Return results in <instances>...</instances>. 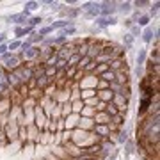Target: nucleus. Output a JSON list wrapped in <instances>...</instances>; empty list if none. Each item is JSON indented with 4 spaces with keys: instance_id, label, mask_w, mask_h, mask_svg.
<instances>
[{
    "instance_id": "obj_1",
    "label": "nucleus",
    "mask_w": 160,
    "mask_h": 160,
    "mask_svg": "<svg viewBox=\"0 0 160 160\" xmlns=\"http://www.w3.org/2000/svg\"><path fill=\"white\" fill-rule=\"evenodd\" d=\"M23 66V61L20 57V53H11V52H7L6 55H2L0 57V68L4 69V71H14L16 68Z\"/></svg>"
},
{
    "instance_id": "obj_2",
    "label": "nucleus",
    "mask_w": 160,
    "mask_h": 160,
    "mask_svg": "<svg viewBox=\"0 0 160 160\" xmlns=\"http://www.w3.org/2000/svg\"><path fill=\"white\" fill-rule=\"evenodd\" d=\"M116 11H118V2L116 0H103L100 2V16H116Z\"/></svg>"
},
{
    "instance_id": "obj_3",
    "label": "nucleus",
    "mask_w": 160,
    "mask_h": 160,
    "mask_svg": "<svg viewBox=\"0 0 160 160\" xmlns=\"http://www.w3.org/2000/svg\"><path fill=\"white\" fill-rule=\"evenodd\" d=\"M2 132H4V137H6V141L12 142V141H18V132H20V126H18L14 121H9V123L2 128Z\"/></svg>"
},
{
    "instance_id": "obj_4",
    "label": "nucleus",
    "mask_w": 160,
    "mask_h": 160,
    "mask_svg": "<svg viewBox=\"0 0 160 160\" xmlns=\"http://www.w3.org/2000/svg\"><path fill=\"white\" fill-rule=\"evenodd\" d=\"M123 151H125V153H123V157H125V160H128L132 157V155H139V146H137V141H135V139L133 137H130L128 139V141H126L125 144H123Z\"/></svg>"
},
{
    "instance_id": "obj_5",
    "label": "nucleus",
    "mask_w": 160,
    "mask_h": 160,
    "mask_svg": "<svg viewBox=\"0 0 160 160\" xmlns=\"http://www.w3.org/2000/svg\"><path fill=\"white\" fill-rule=\"evenodd\" d=\"M133 11V6H132V2H118V11H116V16L123 20V18H128Z\"/></svg>"
},
{
    "instance_id": "obj_6",
    "label": "nucleus",
    "mask_w": 160,
    "mask_h": 160,
    "mask_svg": "<svg viewBox=\"0 0 160 160\" xmlns=\"http://www.w3.org/2000/svg\"><path fill=\"white\" fill-rule=\"evenodd\" d=\"M96 84H98V77L94 75H84V78L78 82V89H94L96 91Z\"/></svg>"
},
{
    "instance_id": "obj_7",
    "label": "nucleus",
    "mask_w": 160,
    "mask_h": 160,
    "mask_svg": "<svg viewBox=\"0 0 160 160\" xmlns=\"http://www.w3.org/2000/svg\"><path fill=\"white\" fill-rule=\"evenodd\" d=\"M27 128V142L32 144H39V137H41V130L36 125H29L25 126Z\"/></svg>"
},
{
    "instance_id": "obj_8",
    "label": "nucleus",
    "mask_w": 160,
    "mask_h": 160,
    "mask_svg": "<svg viewBox=\"0 0 160 160\" xmlns=\"http://www.w3.org/2000/svg\"><path fill=\"white\" fill-rule=\"evenodd\" d=\"M100 52H102V41H89V46H87V55H86V57H89L91 61H94V59L100 55Z\"/></svg>"
},
{
    "instance_id": "obj_9",
    "label": "nucleus",
    "mask_w": 160,
    "mask_h": 160,
    "mask_svg": "<svg viewBox=\"0 0 160 160\" xmlns=\"http://www.w3.org/2000/svg\"><path fill=\"white\" fill-rule=\"evenodd\" d=\"M116 84H119V86H125V84H130V69L123 68L119 69V71H116V80H114Z\"/></svg>"
},
{
    "instance_id": "obj_10",
    "label": "nucleus",
    "mask_w": 160,
    "mask_h": 160,
    "mask_svg": "<svg viewBox=\"0 0 160 160\" xmlns=\"http://www.w3.org/2000/svg\"><path fill=\"white\" fill-rule=\"evenodd\" d=\"M78 121H80V116L78 114H71L68 116V118H64V130H75L77 126H78Z\"/></svg>"
},
{
    "instance_id": "obj_11",
    "label": "nucleus",
    "mask_w": 160,
    "mask_h": 160,
    "mask_svg": "<svg viewBox=\"0 0 160 160\" xmlns=\"http://www.w3.org/2000/svg\"><path fill=\"white\" fill-rule=\"evenodd\" d=\"M139 39L142 41L146 46L153 45V29H151V25H148V27H144L142 30H141V38Z\"/></svg>"
},
{
    "instance_id": "obj_12",
    "label": "nucleus",
    "mask_w": 160,
    "mask_h": 160,
    "mask_svg": "<svg viewBox=\"0 0 160 160\" xmlns=\"http://www.w3.org/2000/svg\"><path fill=\"white\" fill-rule=\"evenodd\" d=\"M146 61H148V48H146V46H142V48H139V50L135 52V66L144 68Z\"/></svg>"
},
{
    "instance_id": "obj_13",
    "label": "nucleus",
    "mask_w": 160,
    "mask_h": 160,
    "mask_svg": "<svg viewBox=\"0 0 160 160\" xmlns=\"http://www.w3.org/2000/svg\"><path fill=\"white\" fill-rule=\"evenodd\" d=\"M92 133L96 135L100 141L102 139H107L110 137V132H109V125H94V128H92Z\"/></svg>"
},
{
    "instance_id": "obj_14",
    "label": "nucleus",
    "mask_w": 160,
    "mask_h": 160,
    "mask_svg": "<svg viewBox=\"0 0 160 160\" xmlns=\"http://www.w3.org/2000/svg\"><path fill=\"white\" fill-rule=\"evenodd\" d=\"M126 66V59H125V55H121V57H116V59H112L109 62V69L110 71H119V69H123Z\"/></svg>"
},
{
    "instance_id": "obj_15",
    "label": "nucleus",
    "mask_w": 160,
    "mask_h": 160,
    "mask_svg": "<svg viewBox=\"0 0 160 160\" xmlns=\"http://www.w3.org/2000/svg\"><path fill=\"white\" fill-rule=\"evenodd\" d=\"M98 16H100V2H94V0H92V7L87 12H84L82 18H84V20H94V18H98Z\"/></svg>"
},
{
    "instance_id": "obj_16",
    "label": "nucleus",
    "mask_w": 160,
    "mask_h": 160,
    "mask_svg": "<svg viewBox=\"0 0 160 160\" xmlns=\"http://www.w3.org/2000/svg\"><path fill=\"white\" fill-rule=\"evenodd\" d=\"M158 11H160V2L155 0V2H151V6H149V9L146 11V14L151 18V22H155V20H158Z\"/></svg>"
},
{
    "instance_id": "obj_17",
    "label": "nucleus",
    "mask_w": 160,
    "mask_h": 160,
    "mask_svg": "<svg viewBox=\"0 0 160 160\" xmlns=\"http://www.w3.org/2000/svg\"><path fill=\"white\" fill-rule=\"evenodd\" d=\"M133 45H135V39H133L128 32H125L123 38H121V46H123L125 52H126V50H133Z\"/></svg>"
},
{
    "instance_id": "obj_18",
    "label": "nucleus",
    "mask_w": 160,
    "mask_h": 160,
    "mask_svg": "<svg viewBox=\"0 0 160 160\" xmlns=\"http://www.w3.org/2000/svg\"><path fill=\"white\" fill-rule=\"evenodd\" d=\"M92 121H94V125H109L110 118H109V114H107V112H94Z\"/></svg>"
},
{
    "instance_id": "obj_19",
    "label": "nucleus",
    "mask_w": 160,
    "mask_h": 160,
    "mask_svg": "<svg viewBox=\"0 0 160 160\" xmlns=\"http://www.w3.org/2000/svg\"><path fill=\"white\" fill-rule=\"evenodd\" d=\"M77 128H80V130H86V132H92V128H94V121L89 119V118H80L78 126H77Z\"/></svg>"
},
{
    "instance_id": "obj_20",
    "label": "nucleus",
    "mask_w": 160,
    "mask_h": 160,
    "mask_svg": "<svg viewBox=\"0 0 160 160\" xmlns=\"http://www.w3.org/2000/svg\"><path fill=\"white\" fill-rule=\"evenodd\" d=\"M39 7H41L39 0H27V2L23 4V9H22V11H27V12H30V14H32V12L38 11Z\"/></svg>"
},
{
    "instance_id": "obj_21",
    "label": "nucleus",
    "mask_w": 160,
    "mask_h": 160,
    "mask_svg": "<svg viewBox=\"0 0 160 160\" xmlns=\"http://www.w3.org/2000/svg\"><path fill=\"white\" fill-rule=\"evenodd\" d=\"M77 32H78V25H75V27H66V29H61L57 30L59 36H64V38H73V36H77Z\"/></svg>"
},
{
    "instance_id": "obj_22",
    "label": "nucleus",
    "mask_w": 160,
    "mask_h": 160,
    "mask_svg": "<svg viewBox=\"0 0 160 160\" xmlns=\"http://www.w3.org/2000/svg\"><path fill=\"white\" fill-rule=\"evenodd\" d=\"M112 92L109 91V89H103V91H96V98H98V102H103V103H109L110 100H112Z\"/></svg>"
},
{
    "instance_id": "obj_23",
    "label": "nucleus",
    "mask_w": 160,
    "mask_h": 160,
    "mask_svg": "<svg viewBox=\"0 0 160 160\" xmlns=\"http://www.w3.org/2000/svg\"><path fill=\"white\" fill-rule=\"evenodd\" d=\"M20 48H22V41L20 39H7V50L11 53H20Z\"/></svg>"
},
{
    "instance_id": "obj_24",
    "label": "nucleus",
    "mask_w": 160,
    "mask_h": 160,
    "mask_svg": "<svg viewBox=\"0 0 160 160\" xmlns=\"http://www.w3.org/2000/svg\"><path fill=\"white\" fill-rule=\"evenodd\" d=\"M132 6H133V9H139V11L146 12L149 9V6H151V2L149 0H135V2H132Z\"/></svg>"
},
{
    "instance_id": "obj_25",
    "label": "nucleus",
    "mask_w": 160,
    "mask_h": 160,
    "mask_svg": "<svg viewBox=\"0 0 160 160\" xmlns=\"http://www.w3.org/2000/svg\"><path fill=\"white\" fill-rule=\"evenodd\" d=\"M135 25H139L141 29H144V27H148V25H151V18L146 14V12H142L141 16L137 18V22H135Z\"/></svg>"
},
{
    "instance_id": "obj_26",
    "label": "nucleus",
    "mask_w": 160,
    "mask_h": 160,
    "mask_svg": "<svg viewBox=\"0 0 160 160\" xmlns=\"http://www.w3.org/2000/svg\"><path fill=\"white\" fill-rule=\"evenodd\" d=\"M36 32H38L41 38H48L50 34H53V30H52L50 25H41L39 29H36Z\"/></svg>"
},
{
    "instance_id": "obj_27",
    "label": "nucleus",
    "mask_w": 160,
    "mask_h": 160,
    "mask_svg": "<svg viewBox=\"0 0 160 160\" xmlns=\"http://www.w3.org/2000/svg\"><path fill=\"white\" fill-rule=\"evenodd\" d=\"M98 78L103 80V82H107V84H110V82H114V80H116V73H114V71H110V69H107V71H105L103 75H100Z\"/></svg>"
},
{
    "instance_id": "obj_28",
    "label": "nucleus",
    "mask_w": 160,
    "mask_h": 160,
    "mask_svg": "<svg viewBox=\"0 0 160 160\" xmlns=\"http://www.w3.org/2000/svg\"><path fill=\"white\" fill-rule=\"evenodd\" d=\"M141 30H142V29H141L139 25H135V23H133V25H132V27L126 30V32H128V34H130L133 39H139V38H141Z\"/></svg>"
},
{
    "instance_id": "obj_29",
    "label": "nucleus",
    "mask_w": 160,
    "mask_h": 160,
    "mask_svg": "<svg viewBox=\"0 0 160 160\" xmlns=\"http://www.w3.org/2000/svg\"><path fill=\"white\" fill-rule=\"evenodd\" d=\"M84 107H86V105H84V102H82V100H78V102H73V103H71V112L80 116V112H82V109H84Z\"/></svg>"
},
{
    "instance_id": "obj_30",
    "label": "nucleus",
    "mask_w": 160,
    "mask_h": 160,
    "mask_svg": "<svg viewBox=\"0 0 160 160\" xmlns=\"http://www.w3.org/2000/svg\"><path fill=\"white\" fill-rule=\"evenodd\" d=\"M105 112L109 114V118H114V116H118V114H119V110L116 109V105H114L112 102H109V103H107V107H105Z\"/></svg>"
},
{
    "instance_id": "obj_31",
    "label": "nucleus",
    "mask_w": 160,
    "mask_h": 160,
    "mask_svg": "<svg viewBox=\"0 0 160 160\" xmlns=\"http://www.w3.org/2000/svg\"><path fill=\"white\" fill-rule=\"evenodd\" d=\"M71 114V103L69 102H66V103H62V105H61V118H68V116Z\"/></svg>"
},
{
    "instance_id": "obj_32",
    "label": "nucleus",
    "mask_w": 160,
    "mask_h": 160,
    "mask_svg": "<svg viewBox=\"0 0 160 160\" xmlns=\"http://www.w3.org/2000/svg\"><path fill=\"white\" fill-rule=\"evenodd\" d=\"M92 96H96V91H94V89H82V91H80V98H82V100H89V98H92Z\"/></svg>"
},
{
    "instance_id": "obj_33",
    "label": "nucleus",
    "mask_w": 160,
    "mask_h": 160,
    "mask_svg": "<svg viewBox=\"0 0 160 160\" xmlns=\"http://www.w3.org/2000/svg\"><path fill=\"white\" fill-rule=\"evenodd\" d=\"M94 112H96V110L91 109V107H84L82 112H80V118H89V119H92V118H94Z\"/></svg>"
},
{
    "instance_id": "obj_34",
    "label": "nucleus",
    "mask_w": 160,
    "mask_h": 160,
    "mask_svg": "<svg viewBox=\"0 0 160 160\" xmlns=\"http://www.w3.org/2000/svg\"><path fill=\"white\" fill-rule=\"evenodd\" d=\"M55 73H57V69H55V66H45V77H48L50 80H53Z\"/></svg>"
},
{
    "instance_id": "obj_35",
    "label": "nucleus",
    "mask_w": 160,
    "mask_h": 160,
    "mask_svg": "<svg viewBox=\"0 0 160 160\" xmlns=\"http://www.w3.org/2000/svg\"><path fill=\"white\" fill-rule=\"evenodd\" d=\"M78 61H80V57L77 55V53H73V55H71V57L68 59V68H77Z\"/></svg>"
},
{
    "instance_id": "obj_36",
    "label": "nucleus",
    "mask_w": 160,
    "mask_h": 160,
    "mask_svg": "<svg viewBox=\"0 0 160 160\" xmlns=\"http://www.w3.org/2000/svg\"><path fill=\"white\" fill-rule=\"evenodd\" d=\"M133 75H135V78L137 80H142L144 78V68H141V66H135V68H133Z\"/></svg>"
},
{
    "instance_id": "obj_37",
    "label": "nucleus",
    "mask_w": 160,
    "mask_h": 160,
    "mask_svg": "<svg viewBox=\"0 0 160 160\" xmlns=\"http://www.w3.org/2000/svg\"><path fill=\"white\" fill-rule=\"evenodd\" d=\"M82 102H84V105H86V107H91V109H94V107L98 105V98L92 96V98H89V100H82Z\"/></svg>"
},
{
    "instance_id": "obj_38",
    "label": "nucleus",
    "mask_w": 160,
    "mask_h": 160,
    "mask_svg": "<svg viewBox=\"0 0 160 160\" xmlns=\"http://www.w3.org/2000/svg\"><path fill=\"white\" fill-rule=\"evenodd\" d=\"M119 23L123 25V27H125V32H126L128 29H130L132 25H133V22H132L130 18H123V20H119Z\"/></svg>"
},
{
    "instance_id": "obj_39",
    "label": "nucleus",
    "mask_w": 160,
    "mask_h": 160,
    "mask_svg": "<svg viewBox=\"0 0 160 160\" xmlns=\"http://www.w3.org/2000/svg\"><path fill=\"white\" fill-rule=\"evenodd\" d=\"M68 68V61H64V59H57V62H55V69H66Z\"/></svg>"
},
{
    "instance_id": "obj_40",
    "label": "nucleus",
    "mask_w": 160,
    "mask_h": 160,
    "mask_svg": "<svg viewBox=\"0 0 160 160\" xmlns=\"http://www.w3.org/2000/svg\"><path fill=\"white\" fill-rule=\"evenodd\" d=\"M119 151H121L119 148H114V149H112V151L109 153V157H107V160H118V157H119Z\"/></svg>"
},
{
    "instance_id": "obj_41",
    "label": "nucleus",
    "mask_w": 160,
    "mask_h": 160,
    "mask_svg": "<svg viewBox=\"0 0 160 160\" xmlns=\"http://www.w3.org/2000/svg\"><path fill=\"white\" fill-rule=\"evenodd\" d=\"M7 39H9V36H7V32H0V45H4V43H7Z\"/></svg>"
},
{
    "instance_id": "obj_42",
    "label": "nucleus",
    "mask_w": 160,
    "mask_h": 160,
    "mask_svg": "<svg viewBox=\"0 0 160 160\" xmlns=\"http://www.w3.org/2000/svg\"><path fill=\"white\" fill-rule=\"evenodd\" d=\"M91 160H98V158H91Z\"/></svg>"
},
{
    "instance_id": "obj_43",
    "label": "nucleus",
    "mask_w": 160,
    "mask_h": 160,
    "mask_svg": "<svg viewBox=\"0 0 160 160\" xmlns=\"http://www.w3.org/2000/svg\"><path fill=\"white\" fill-rule=\"evenodd\" d=\"M151 160H153V158H151ZM155 160H157V158H155Z\"/></svg>"
}]
</instances>
